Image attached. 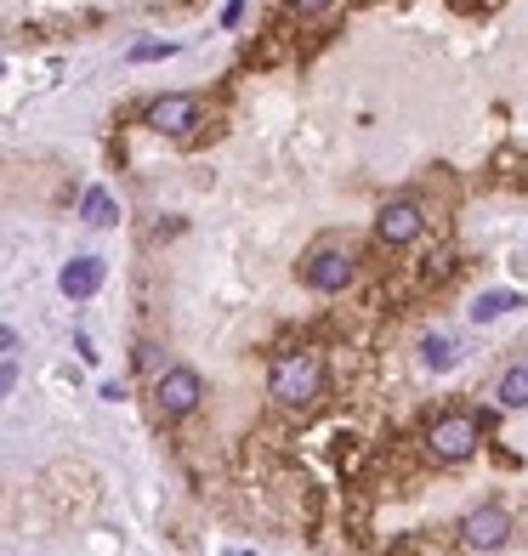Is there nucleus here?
Instances as JSON below:
<instances>
[{
    "label": "nucleus",
    "mask_w": 528,
    "mask_h": 556,
    "mask_svg": "<svg viewBox=\"0 0 528 556\" xmlns=\"http://www.w3.org/2000/svg\"><path fill=\"white\" fill-rule=\"evenodd\" d=\"M494 398H500V409H528V364H511L494 386Z\"/></svg>",
    "instance_id": "1a4fd4ad"
},
{
    "label": "nucleus",
    "mask_w": 528,
    "mask_h": 556,
    "mask_svg": "<svg viewBox=\"0 0 528 556\" xmlns=\"http://www.w3.org/2000/svg\"><path fill=\"white\" fill-rule=\"evenodd\" d=\"M176 46L171 40H142V46H131V63H154V57H171Z\"/></svg>",
    "instance_id": "ddd939ff"
},
{
    "label": "nucleus",
    "mask_w": 528,
    "mask_h": 556,
    "mask_svg": "<svg viewBox=\"0 0 528 556\" xmlns=\"http://www.w3.org/2000/svg\"><path fill=\"white\" fill-rule=\"evenodd\" d=\"M154 398H159V415H171V420H182V415H194L199 409V398H205V381H199V369H165L154 381Z\"/></svg>",
    "instance_id": "20e7f679"
},
{
    "label": "nucleus",
    "mask_w": 528,
    "mask_h": 556,
    "mask_svg": "<svg viewBox=\"0 0 528 556\" xmlns=\"http://www.w3.org/2000/svg\"><path fill=\"white\" fill-rule=\"evenodd\" d=\"M506 534H511V517L500 505H483V511H472L460 522V551H500Z\"/></svg>",
    "instance_id": "0eeeda50"
},
{
    "label": "nucleus",
    "mask_w": 528,
    "mask_h": 556,
    "mask_svg": "<svg viewBox=\"0 0 528 556\" xmlns=\"http://www.w3.org/2000/svg\"><path fill=\"white\" fill-rule=\"evenodd\" d=\"M301 278L313 284L318 296H335V290H347L352 284V256L347 250H335V244H324V250H313V256L301 261Z\"/></svg>",
    "instance_id": "423d86ee"
},
{
    "label": "nucleus",
    "mask_w": 528,
    "mask_h": 556,
    "mask_svg": "<svg viewBox=\"0 0 528 556\" xmlns=\"http://www.w3.org/2000/svg\"><path fill=\"white\" fill-rule=\"evenodd\" d=\"M455 358H460V347H455V335H426L421 341V364L426 369H455Z\"/></svg>",
    "instance_id": "9d476101"
},
{
    "label": "nucleus",
    "mask_w": 528,
    "mask_h": 556,
    "mask_svg": "<svg viewBox=\"0 0 528 556\" xmlns=\"http://www.w3.org/2000/svg\"><path fill=\"white\" fill-rule=\"evenodd\" d=\"M421 233H426V210L415 205V199H392V205H381V216H375V239L392 244V250L415 244Z\"/></svg>",
    "instance_id": "39448f33"
},
{
    "label": "nucleus",
    "mask_w": 528,
    "mask_h": 556,
    "mask_svg": "<svg viewBox=\"0 0 528 556\" xmlns=\"http://www.w3.org/2000/svg\"><path fill=\"white\" fill-rule=\"evenodd\" d=\"M80 216H86L91 227H114V222H120V205H114L103 188H91L86 199H80Z\"/></svg>",
    "instance_id": "9b49d317"
},
{
    "label": "nucleus",
    "mask_w": 528,
    "mask_h": 556,
    "mask_svg": "<svg viewBox=\"0 0 528 556\" xmlns=\"http://www.w3.org/2000/svg\"><path fill=\"white\" fill-rule=\"evenodd\" d=\"M142 125L159 131V137H188L199 125V97L188 91H171V97H154V103L142 108Z\"/></svg>",
    "instance_id": "7ed1b4c3"
},
{
    "label": "nucleus",
    "mask_w": 528,
    "mask_h": 556,
    "mask_svg": "<svg viewBox=\"0 0 528 556\" xmlns=\"http://www.w3.org/2000/svg\"><path fill=\"white\" fill-rule=\"evenodd\" d=\"M318 392H324V358L307 352V347L279 352V364H273V375H267V398L279 403V409L307 415V409L318 403Z\"/></svg>",
    "instance_id": "f257e3e1"
},
{
    "label": "nucleus",
    "mask_w": 528,
    "mask_h": 556,
    "mask_svg": "<svg viewBox=\"0 0 528 556\" xmlns=\"http://www.w3.org/2000/svg\"><path fill=\"white\" fill-rule=\"evenodd\" d=\"M239 12H245V0H228V6H222V23L233 29V23H239Z\"/></svg>",
    "instance_id": "dca6fc26"
},
{
    "label": "nucleus",
    "mask_w": 528,
    "mask_h": 556,
    "mask_svg": "<svg viewBox=\"0 0 528 556\" xmlns=\"http://www.w3.org/2000/svg\"><path fill=\"white\" fill-rule=\"evenodd\" d=\"M137 364H142V369H159V347H148V341H142V347H137Z\"/></svg>",
    "instance_id": "2eb2a0df"
},
{
    "label": "nucleus",
    "mask_w": 528,
    "mask_h": 556,
    "mask_svg": "<svg viewBox=\"0 0 528 556\" xmlns=\"http://www.w3.org/2000/svg\"><path fill=\"white\" fill-rule=\"evenodd\" d=\"M57 290L69 301H86V296H97L103 290V261L97 256H80V261H69L63 273H57Z\"/></svg>",
    "instance_id": "6e6552de"
},
{
    "label": "nucleus",
    "mask_w": 528,
    "mask_h": 556,
    "mask_svg": "<svg viewBox=\"0 0 528 556\" xmlns=\"http://www.w3.org/2000/svg\"><path fill=\"white\" fill-rule=\"evenodd\" d=\"M290 6H296L301 18H313V12H324V6H335V0H290Z\"/></svg>",
    "instance_id": "4468645a"
},
{
    "label": "nucleus",
    "mask_w": 528,
    "mask_h": 556,
    "mask_svg": "<svg viewBox=\"0 0 528 556\" xmlns=\"http://www.w3.org/2000/svg\"><path fill=\"white\" fill-rule=\"evenodd\" d=\"M511 307H517V296H506V290H489V296L472 301V318H477V324H494V318L511 313Z\"/></svg>",
    "instance_id": "f8f14e48"
},
{
    "label": "nucleus",
    "mask_w": 528,
    "mask_h": 556,
    "mask_svg": "<svg viewBox=\"0 0 528 556\" xmlns=\"http://www.w3.org/2000/svg\"><path fill=\"white\" fill-rule=\"evenodd\" d=\"M477 443H483V432H477L472 415H443V420H432V426H426V449L438 454V460H449V466H455V460H466Z\"/></svg>",
    "instance_id": "f03ea898"
}]
</instances>
